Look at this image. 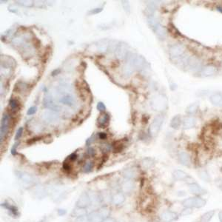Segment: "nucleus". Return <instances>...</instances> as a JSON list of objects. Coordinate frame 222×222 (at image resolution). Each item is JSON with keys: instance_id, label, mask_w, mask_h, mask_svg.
Masks as SVG:
<instances>
[{"instance_id": "f257e3e1", "label": "nucleus", "mask_w": 222, "mask_h": 222, "mask_svg": "<svg viewBox=\"0 0 222 222\" xmlns=\"http://www.w3.org/2000/svg\"><path fill=\"white\" fill-rule=\"evenodd\" d=\"M207 202L201 196H195L185 198L181 202V204L184 208H202L206 205Z\"/></svg>"}, {"instance_id": "f03ea898", "label": "nucleus", "mask_w": 222, "mask_h": 222, "mask_svg": "<svg viewBox=\"0 0 222 222\" xmlns=\"http://www.w3.org/2000/svg\"><path fill=\"white\" fill-rule=\"evenodd\" d=\"M167 104H168V101L167 97L162 94L155 96L151 101L152 108L156 111H164L167 107Z\"/></svg>"}, {"instance_id": "7ed1b4c3", "label": "nucleus", "mask_w": 222, "mask_h": 222, "mask_svg": "<svg viewBox=\"0 0 222 222\" xmlns=\"http://www.w3.org/2000/svg\"><path fill=\"white\" fill-rule=\"evenodd\" d=\"M164 116H162V115L157 116L153 119V122H152L149 127V133L152 137H155L158 135V132L161 130L162 124L164 122Z\"/></svg>"}, {"instance_id": "20e7f679", "label": "nucleus", "mask_w": 222, "mask_h": 222, "mask_svg": "<svg viewBox=\"0 0 222 222\" xmlns=\"http://www.w3.org/2000/svg\"><path fill=\"white\" fill-rule=\"evenodd\" d=\"M10 116L7 113L3 114L1 122V127H0V139H1V143L4 140L5 136L8 134V130H9V125H10Z\"/></svg>"}, {"instance_id": "39448f33", "label": "nucleus", "mask_w": 222, "mask_h": 222, "mask_svg": "<svg viewBox=\"0 0 222 222\" xmlns=\"http://www.w3.org/2000/svg\"><path fill=\"white\" fill-rule=\"evenodd\" d=\"M185 52V48L182 45H175L169 49V56L171 58H178L181 56Z\"/></svg>"}, {"instance_id": "423d86ee", "label": "nucleus", "mask_w": 222, "mask_h": 222, "mask_svg": "<svg viewBox=\"0 0 222 222\" xmlns=\"http://www.w3.org/2000/svg\"><path fill=\"white\" fill-rule=\"evenodd\" d=\"M91 204L90 195L88 193H83L78 198L77 202H76V207H79L82 208H87Z\"/></svg>"}, {"instance_id": "0eeeda50", "label": "nucleus", "mask_w": 222, "mask_h": 222, "mask_svg": "<svg viewBox=\"0 0 222 222\" xmlns=\"http://www.w3.org/2000/svg\"><path fill=\"white\" fill-rule=\"evenodd\" d=\"M189 190H190V193L194 194L196 196H201V195H203L207 193V191L204 189H203L196 182L190 184H189Z\"/></svg>"}, {"instance_id": "6e6552de", "label": "nucleus", "mask_w": 222, "mask_h": 222, "mask_svg": "<svg viewBox=\"0 0 222 222\" xmlns=\"http://www.w3.org/2000/svg\"><path fill=\"white\" fill-rule=\"evenodd\" d=\"M178 214L173 211L166 210L161 214L160 218L162 221L164 222H172L178 218Z\"/></svg>"}, {"instance_id": "1a4fd4ad", "label": "nucleus", "mask_w": 222, "mask_h": 222, "mask_svg": "<svg viewBox=\"0 0 222 222\" xmlns=\"http://www.w3.org/2000/svg\"><path fill=\"white\" fill-rule=\"evenodd\" d=\"M43 105L46 108L50 109V111H53L55 112L59 111V107L53 102V99L50 96H46L44 98Z\"/></svg>"}, {"instance_id": "9d476101", "label": "nucleus", "mask_w": 222, "mask_h": 222, "mask_svg": "<svg viewBox=\"0 0 222 222\" xmlns=\"http://www.w3.org/2000/svg\"><path fill=\"white\" fill-rule=\"evenodd\" d=\"M121 188L123 193H130L134 188L133 181L130 179H126L122 181L121 184Z\"/></svg>"}, {"instance_id": "9b49d317", "label": "nucleus", "mask_w": 222, "mask_h": 222, "mask_svg": "<svg viewBox=\"0 0 222 222\" xmlns=\"http://www.w3.org/2000/svg\"><path fill=\"white\" fill-rule=\"evenodd\" d=\"M209 101L213 105L216 107H222V93H215L209 97Z\"/></svg>"}, {"instance_id": "f8f14e48", "label": "nucleus", "mask_w": 222, "mask_h": 222, "mask_svg": "<svg viewBox=\"0 0 222 222\" xmlns=\"http://www.w3.org/2000/svg\"><path fill=\"white\" fill-rule=\"evenodd\" d=\"M110 124V115L109 113H105L101 115L98 118V125L100 128H105Z\"/></svg>"}, {"instance_id": "ddd939ff", "label": "nucleus", "mask_w": 222, "mask_h": 222, "mask_svg": "<svg viewBox=\"0 0 222 222\" xmlns=\"http://www.w3.org/2000/svg\"><path fill=\"white\" fill-rule=\"evenodd\" d=\"M42 117L44 119H45L48 122H54L59 119V115L57 114L56 112H54L53 111H45L43 113Z\"/></svg>"}, {"instance_id": "4468645a", "label": "nucleus", "mask_w": 222, "mask_h": 222, "mask_svg": "<svg viewBox=\"0 0 222 222\" xmlns=\"http://www.w3.org/2000/svg\"><path fill=\"white\" fill-rule=\"evenodd\" d=\"M179 159L180 163L184 166H190L191 164V158L186 152L181 151L179 153Z\"/></svg>"}, {"instance_id": "2eb2a0df", "label": "nucleus", "mask_w": 222, "mask_h": 222, "mask_svg": "<svg viewBox=\"0 0 222 222\" xmlns=\"http://www.w3.org/2000/svg\"><path fill=\"white\" fill-rule=\"evenodd\" d=\"M196 125V119L193 116L187 117L183 122V127L186 130H189L194 127Z\"/></svg>"}, {"instance_id": "dca6fc26", "label": "nucleus", "mask_w": 222, "mask_h": 222, "mask_svg": "<svg viewBox=\"0 0 222 222\" xmlns=\"http://www.w3.org/2000/svg\"><path fill=\"white\" fill-rule=\"evenodd\" d=\"M125 201V197L122 193H117L112 196V204L114 205H120L123 204Z\"/></svg>"}, {"instance_id": "f3484780", "label": "nucleus", "mask_w": 222, "mask_h": 222, "mask_svg": "<svg viewBox=\"0 0 222 222\" xmlns=\"http://www.w3.org/2000/svg\"><path fill=\"white\" fill-rule=\"evenodd\" d=\"M59 101H60L61 103H62V104L69 107L74 106L75 104H76V101H75L74 98H73V96L70 95V94L64 95V96L61 98Z\"/></svg>"}, {"instance_id": "a211bd4d", "label": "nucleus", "mask_w": 222, "mask_h": 222, "mask_svg": "<svg viewBox=\"0 0 222 222\" xmlns=\"http://www.w3.org/2000/svg\"><path fill=\"white\" fill-rule=\"evenodd\" d=\"M217 72V68L213 65H208L206 66L203 69L202 74L204 77H208V76H211L214 75L215 73Z\"/></svg>"}, {"instance_id": "6ab92c4d", "label": "nucleus", "mask_w": 222, "mask_h": 222, "mask_svg": "<svg viewBox=\"0 0 222 222\" xmlns=\"http://www.w3.org/2000/svg\"><path fill=\"white\" fill-rule=\"evenodd\" d=\"M87 212L86 208H82L79 207H76L71 213V216L72 217H76V218H79L82 217V216H87Z\"/></svg>"}, {"instance_id": "aec40b11", "label": "nucleus", "mask_w": 222, "mask_h": 222, "mask_svg": "<svg viewBox=\"0 0 222 222\" xmlns=\"http://www.w3.org/2000/svg\"><path fill=\"white\" fill-rule=\"evenodd\" d=\"M173 178L177 181H183V180H186L189 177L188 174L185 173L184 171L180 170V169H176L173 173Z\"/></svg>"}, {"instance_id": "412c9836", "label": "nucleus", "mask_w": 222, "mask_h": 222, "mask_svg": "<svg viewBox=\"0 0 222 222\" xmlns=\"http://www.w3.org/2000/svg\"><path fill=\"white\" fill-rule=\"evenodd\" d=\"M137 176V173H136V169L134 168H128L126 169L123 172V176L126 179H135Z\"/></svg>"}, {"instance_id": "4be33fe9", "label": "nucleus", "mask_w": 222, "mask_h": 222, "mask_svg": "<svg viewBox=\"0 0 222 222\" xmlns=\"http://www.w3.org/2000/svg\"><path fill=\"white\" fill-rule=\"evenodd\" d=\"M88 218L90 222H102L104 220V218L101 217L98 211H93V212L90 213L89 214Z\"/></svg>"}, {"instance_id": "5701e85b", "label": "nucleus", "mask_w": 222, "mask_h": 222, "mask_svg": "<svg viewBox=\"0 0 222 222\" xmlns=\"http://www.w3.org/2000/svg\"><path fill=\"white\" fill-rule=\"evenodd\" d=\"M155 34H156L157 36L161 40H164L166 38V35H167V32H166V30L164 27H162V25L159 24L158 26H156L155 28Z\"/></svg>"}, {"instance_id": "b1692460", "label": "nucleus", "mask_w": 222, "mask_h": 222, "mask_svg": "<svg viewBox=\"0 0 222 222\" xmlns=\"http://www.w3.org/2000/svg\"><path fill=\"white\" fill-rule=\"evenodd\" d=\"M20 179L22 180V183L24 184H31L33 183L34 181V178L32 177V176L28 173H21L20 175Z\"/></svg>"}, {"instance_id": "393cba45", "label": "nucleus", "mask_w": 222, "mask_h": 222, "mask_svg": "<svg viewBox=\"0 0 222 222\" xmlns=\"http://www.w3.org/2000/svg\"><path fill=\"white\" fill-rule=\"evenodd\" d=\"M155 164V162L153 158H144L141 162V167L142 168H144V169H148L152 168V167L154 166Z\"/></svg>"}, {"instance_id": "a878e982", "label": "nucleus", "mask_w": 222, "mask_h": 222, "mask_svg": "<svg viewBox=\"0 0 222 222\" xmlns=\"http://www.w3.org/2000/svg\"><path fill=\"white\" fill-rule=\"evenodd\" d=\"M9 105L11 111L16 113L20 109V103L16 99H10L9 101Z\"/></svg>"}, {"instance_id": "bb28decb", "label": "nucleus", "mask_w": 222, "mask_h": 222, "mask_svg": "<svg viewBox=\"0 0 222 222\" xmlns=\"http://www.w3.org/2000/svg\"><path fill=\"white\" fill-rule=\"evenodd\" d=\"M215 215L214 210H209L203 214L201 217L200 222H210L211 219L213 218Z\"/></svg>"}, {"instance_id": "cd10ccee", "label": "nucleus", "mask_w": 222, "mask_h": 222, "mask_svg": "<svg viewBox=\"0 0 222 222\" xmlns=\"http://www.w3.org/2000/svg\"><path fill=\"white\" fill-rule=\"evenodd\" d=\"M2 207H4L5 209H7L8 211H10V212L11 213L13 216H18L19 215H20V213H19V211H18V209H17L16 207H15V206L10 205V204L3 203V204H2Z\"/></svg>"}, {"instance_id": "c85d7f7f", "label": "nucleus", "mask_w": 222, "mask_h": 222, "mask_svg": "<svg viewBox=\"0 0 222 222\" xmlns=\"http://www.w3.org/2000/svg\"><path fill=\"white\" fill-rule=\"evenodd\" d=\"M181 123V118L179 115H176L172 118L170 122V127L174 129H178Z\"/></svg>"}, {"instance_id": "c756f323", "label": "nucleus", "mask_w": 222, "mask_h": 222, "mask_svg": "<svg viewBox=\"0 0 222 222\" xmlns=\"http://www.w3.org/2000/svg\"><path fill=\"white\" fill-rule=\"evenodd\" d=\"M187 64H188V67L189 68H190L191 70H196L200 67V64H199V62L197 59H190L187 61Z\"/></svg>"}, {"instance_id": "7c9ffc66", "label": "nucleus", "mask_w": 222, "mask_h": 222, "mask_svg": "<svg viewBox=\"0 0 222 222\" xmlns=\"http://www.w3.org/2000/svg\"><path fill=\"white\" fill-rule=\"evenodd\" d=\"M98 212L99 213V214L101 215V217L104 218V219L109 217L110 214H111V210H110L109 208H107V207H103L100 208V209L98 210Z\"/></svg>"}, {"instance_id": "2f4dec72", "label": "nucleus", "mask_w": 222, "mask_h": 222, "mask_svg": "<svg viewBox=\"0 0 222 222\" xmlns=\"http://www.w3.org/2000/svg\"><path fill=\"white\" fill-rule=\"evenodd\" d=\"M99 198H100L101 202H110V200L112 201V196L110 195V193L107 191H104L102 193L99 195Z\"/></svg>"}, {"instance_id": "473e14b6", "label": "nucleus", "mask_w": 222, "mask_h": 222, "mask_svg": "<svg viewBox=\"0 0 222 222\" xmlns=\"http://www.w3.org/2000/svg\"><path fill=\"white\" fill-rule=\"evenodd\" d=\"M93 163L92 162H86L85 163V164L83 165V167H82V170H83L84 173H90V171L93 169Z\"/></svg>"}, {"instance_id": "72a5a7b5", "label": "nucleus", "mask_w": 222, "mask_h": 222, "mask_svg": "<svg viewBox=\"0 0 222 222\" xmlns=\"http://www.w3.org/2000/svg\"><path fill=\"white\" fill-rule=\"evenodd\" d=\"M124 149V144L122 143V141H118L115 142V144L113 146V150L114 153H119Z\"/></svg>"}, {"instance_id": "f704fd0d", "label": "nucleus", "mask_w": 222, "mask_h": 222, "mask_svg": "<svg viewBox=\"0 0 222 222\" xmlns=\"http://www.w3.org/2000/svg\"><path fill=\"white\" fill-rule=\"evenodd\" d=\"M199 177L202 179L204 181L206 182H209L210 181V176L206 170H202L199 172Z\"/></svg>"}, {"instance_id": "c9c22d12", "label": "nucleus", "mask_w": 222, "mask_h": 222, "mask_svg": "<svg viewBox=\"0 0 222 222\" xmlns=\"http://www.w3.org/2000/svg\"><path fill=\"white\" fill-rule=\"evenodd\" d=\"M198 103H194V104H190V106L187 107L186 111L187 113L193 114V113H195V112L198 111Z\"/></svg>"}, {"instance_id": "e433bc0d", "label": "nucleus", "mask_w": 222, "mask_h": 222, "mask_svg": "<svg viewBox=\"0 0 222 222\" xmlns=\"http://www.w3.org/2000/svg\"><path fill=\"white\" fill-rule=\"evenodd\" d=\"M122 7H123L124 10L127 13H130V4H129V2L128 1H122L121 2Z\"/></svg>"}, {"instance_id": "4c0bfd02", "label": "nucleus", "mask_w": 222, "mask_h": 222, "mask_svg": "<svg viewBox=\"0 0 222 222\" xmlns=\"http://www.w3.org/2000/svg\"><path fill=\"white\" fill-rule=\"evenodd\" d=\"M22 133H23V127H20V128L18 129L16 131V135H15V138L14 139L16 141L19 140V139H20L21 137H22Z\"/></svg>"}, {"instance_id": "58836bf2", "label": "nucleus", "mask_w": 222, "mask_h": 222, "mask_svg": "<svg viewBox=\"0 0 222 222\" xmlns=\"http://www.w3.org/2000/svg\"><path fill=\"white\" fill-rule=\"evenodd\" d=\"M101 150L104 152H109L111 151V150H113V146L111 144H101Z\"/></svg>"}, {"instance_id": "ea45409f", "label": "nucleus", "mask_w": 222, "mask_h": 222, "mask_svg": "<svg viewBox=\"0 0 222 222\" xmlns=\"http://www.w3.org/2000/svg\"><path fill=\"white\" fill-rule=\"evenodd\" d=\"M192 213H193V210H192L191 208H184V209L181 211V213H180V215L182 216H186L190 215Z\"/></svg>"}, {"instance_id": "a19ab883", "label": "nucleus", "mask_w": 222, "mask_h": 222, "mask_svg": "<svg viewBox=\"0 0 222 222\" xmlns=\"http://www.w3.org/2000/svg\"><path fill=\"white\" fill-rule=\"evenodd\" d=\"M96 107H97L98 111H100V112H104V111H105V110H106V106L104 105V103L101 102V101H99V102H98Z\"/></svg>"}, {"instance_id": "79ce46f5", "label": "nucleus", "mask_w": 222, "mask_h": 222, "mask_svg": "<svg viewBox=\"0 0 222 222\" xmlns=\"http://www.w3.org/2000/svg\"><path fill=\"white\" fill-rule=\"evenodd\" d=\"M102 8H94V9L90 10V11L88 12V14L90 15H94V14H97V13H101L102 11Z\"/></svg>"}, {"instance_id": "37998d69", "label": "nucleus", "mask_w": 222, "mask_h": 222, "mask_svg": "<svg viewBox=\"0 0 222 222\" xmlns=\"http://www.w3.org/2000/svg\"><path fill=\"white\" fill-rule=\"evenodd\" d=\"M74 222H90V221H89L88 216H82V217L76 218Z\"/></svg>"}, {"instance_id": "c03bdc74", "label": "nucleus", "mask_w": 222, "mask_h": 222, "mask_svg": "<svg viewBox=\"0 0 222 222\" xmlns=\"http://www.w3.org/2000/svg\"><path fill=\"white\" fill-rule=\"evenodd\" d=\"M36 111H37V107H35V106L31 107H30L29 109L27 110V114L28 115V116H31V115H34V114H35V113H36Z\"/></svg>"}, {"instance_id": "a18cd8bd", "label": "nucleus", "mask_w": 222, "mask_h": 222, "mask_svg": "<svg viewBox=\"0 0 222 222\" xmlns=\"http://www.w3.org/2000/svg\"><path fill=\"white\" fill-rule=\"evenodd\" d=\"M87 154L90 157H94L96 155V150L93 147H88L87 150Z\"/></svg>"}, {"instance_id": "49530a36", "label": "nucleus", "mask_w": 222, "mask_h": 222, "mask_svg": "<svg viewBox=\"0 0 222 222\" xmlns=\"http://www.w3.org/2000/svg\"><path fill=\"white\" fill-rule=\"evenodd\" d=\"M19 144H20V143L16 142V144H13V147H12L11 151H10V152H11V154L13 155H16V153H17L16 150H17V147H18Z\"/></svg>"}, {"instance_id": "de8ad7c7", "label": "nucleus", "mask_w": 222, "mask_h": 222, "mask_svg": "<svg viewBox=\"0 0 222 222\" xmlns=\"http://www.w3.org/2000/svg\"><path fill=\"white\" fill-rule=\"evenodd\" d=\"M63 169H64V170H65V171L71 170V164H70L69 162H67L66 161H64V163H63Z\"/></svg>"}, {"instance_id": "09e8293b", "label": "nucleus", "mask_w": 222, "mask_h": 222, "mask_svg": "<svg viewBox=\"0 0 222 222\" xmlns=\"http://www.w3.org/2000/svg\"><path fill=\"white\" fill-rule=\"evenodd\" d=\"M76 158H77V154L76 153H73L67 157V159L69 160L70 162H74L75 160H76Z\"/></svg>"}, {"instance_id": "8fccbe9b", "label": "nucleus", "mask_w": 222, "mask_h": 222, "mask_svg": "<svg viewBox=\"0 0 222 222\" xmlns=\"http://www.w3.org/2000/svg\"><path fill=\"white\" fill-rule=\"evenodd\" d=\"M41 138H42V137H34V138H33V139H29V140L27 141V144H34V143L36 142V141L40 140V139H41Z\"/></svg>"}, {"instance_id": "3c124183", "label": "nucleus", "mask_w": 222, "mask_h": 222, "mask_svg": "<svg viewBox=\"0 0 222 222\" xmlns=\"http://www.w3.org/2000/svg\"><path fill=\"white\" fill-rule=\"evenodd\" d=\"M93 141H94V135H93V136H90V138H88V139H87L86 140V145H87V146H88V147L90 146V145L93 142Z\"/></svg>"}, {"instance_id": "603ef678", "label": "nucleus", "mask_w": 222, "mask_h": 222, "mask_svg": "<svg viewBox=\"0 0 222 222\" xmlns=\"http://www.w3.org/2000/svg\"><path fill=\"white\" fill-rule=\"evenodd\" d=\"M98 136H99V139H101V140H104V139H107V133H99V135H98Z\"/></svg>"}, {"instance_id": "864d4df0", "label": "nucleus", "mask_w": 222, "mask_h": 222, "mask_svg": "<svg viewBox=\"0 0 222 222\" xmlns=\"http://www.w3.org/2000/svg\"><path fill=\"white\" fill-rule=\"evenodd\" d=\"M60 72H61V70L59 69V68H57V69H55V70H54V71H52L51 76H56V75L59 74V73H60Z\"/></svg>"}, {"instance_id": "5fc2aeb1", "label": "nucleus", "mask_w": 222, "mask_h": 222, "mask_svg": "<svg viewBox=\"0 0 222 222\" xmlns=\"http://www.w3.org/2000/svg\"><path fill=\"white\" fill-rule=\"evenodd\" d=\"M58 214L59 216H63L66 214V210L64 209H58Z\"/></svg>"}, {"instance_id": "6e6d98bb", "label": "nucleus", "mask_w": 222, "mask_h": 222, "mask_svg": "<svg viewBox=\"0 0 222 222\" xmlns=\"http://www.w3.org/2000/svg\"><path fill=\"white\" fill-rule=\"evenodd\" d=\"M102 222H116V221H115L113 218L108 217V218H105V219L103 220Z\"/></svg>"}, {"instance_id": "4d7b16f0", "label": "nucleus", "mask_w": 222, "mask_h": 222, "mask_svg": "<svg viewBox=\"0 0 222 222\" xmlns=\"http://www.w3.org/2000/svg\"><path fill=\"white\" fill-rule=\"evenodd\" d=\"M218 218H219L220 222H222V211L218 213Z\"/></svg>"}, {"instance_id": "13d9d810", "label": "nucleus", "mask_w": 222, "mask_h": 222, "mask_svg": "<svg viewBox=\"0 0 222 222\" xmlns=\"http://www.w3.org/2000/svg\"><path fill=\"white\" fill-rule=\"evenodd\" d=\"M221 191H222V183H221Z\"/></svg>"}]
</instances>
